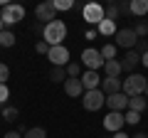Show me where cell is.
Listing matches in <instances>:
<instances>
[{"instance_id":"6da1fadb","label":"cell","mask_w":148,"mask_h":138,"mask_svg":"<svg viewBox=\"0 0 148 138\" xmlns=\"http://www.w3.org/2000/svg\"><path fill=\"white\" fill-rule=\"evenodd\" d=\"M42 37H45V42H47L49 47H57V44H62L64 37H67V25H64L62 20L49 22V25L42 27Z\"/></svg>"},{"instance_id":"7a4b0ae2","label":"cell","mask_w":148,"mask_h":138,"mask_svg":"<svg viewBox=\"0 0 148 138\" xmlns=\"http://www.w3.org/2000/svg\"><path fill=\"white\" fill-rule=\"evenodd\" d=\"M146 86H148V81L143 74H128V79H123V84H121V91L131 99V96H143Z\"/></svg>"},{"instance_id":"3957f363","label":"cell","mask_w":148,"mask_h":138,"mask_svg":"<svg viewBox=\"0 0 148 138\" xmlns=\"http://www.w3.org/2000/svg\"><path fill=\"white\" fill-rule=\"evenodd\" d=\"M104 104H106V94L101 89H91V91H84L82 94V106L86 111H99Z\"/></svg>"},{"instance_id":"277c9868","label":"cell","mask_w":148,"mask_h":138,"mask_svg":"<svg viewBox=\"0 0 148 138\" xmlns=\"http://www.w3.org/2000/svg\"><path fill=\"white\" fill-rule=\"evenodd\" d=\"M22 17H25V8L22 5H10V3H8V5L0 10V20H3L5 27L8 25H17Z\"/></svg>"},{"instance_id":"5b68a950","label":"cell","mask_w":148,"mask_h":138,"mask_svg":"<svg viewBox=\"0 0 148 138\" xmlns=\"http://www.w3.org/2000/svg\"><path fill=\"white\" fill-rule=\"evenodd\" d=\"M82 64H84L89 72H99L101 67H104V57H101L99 49L94 47H86L84 52H82Z\"/></svg>"},{"instance_id":"8992f818","label":"cell","mask_w":148,"mask_h":138,"mask_svg":"<svg viewBox=\"0 0 148 138\" xmlns=\"http://www.w3.org/2000/svg\"><path fill=\"white\" fill-rule=\"evenodd\" d=\"M35 15H37V20H42L45 25L54 22V20H57V10H54V0H45V3H40V5L35 8Z\"/></svg>"},{"instance_id":"52a82bcc","label":"cell","mask_w":148,"mask_h":138,"mask_svg":"<svg viewBox=\"0 0 148 138\" xmlns=\"http://www.w3.org/2000/svg\"><path fill=\"white\" fill-rule=\"evenodd\" d=\"M114 37H116V42H114L116 47H126V49H133V47H136V42H138L133 27H121Z\"/></svg>"},{"instance_id":"ba28073f","label":"cell","mask_w":148,"mask_h":138,"mask_svg":"<svg viewBox=\"0 0 148 138\" xmlns=\"http://www.w3.org/2000/svg\"><path fill=\"white\" fill-rule=\"evenodd\" d=\"M47 59L52 62V67H67L69 64V49L64 44H57V47H49Z\"/></svg>"},{"instance_id":"9c48e42d","label":"cell","mask_w":148,"mask_h":138,"mask_svg":"<svg viewBox=\"0 0 148 138\" xmlns=\"http://www.w3.org/2000/svg\"><path fill=\"white\" fill-rule=\"evenodd\" d=\"M82 15H84V22H89V25H99V22L104 20V5L89 3V5L82 8Z\"/></svg>"},{"instance_id":"30bf717a","label":"cell","mask_w":148,"mask_h":138,"mask_svg":"<svg viewBox=\"0 0 148 138\" xmlns=\"http://www.w3.org/2000/svg\"><path fill=\"white\" fill-rule=\"evenodd\" d=\"M106 106H109V111H119L123 113L128 109V96L123 94V91H119V94H111L106 96Z\"/></svg>"},{"instance_id":"8fae6325","label":"cell","mask_w":148,"mask_h":138,"mask_svg":"<svg viewBox=\"0 0 148 138\" xmlns=\"http://www.w3.org/2000/svg\"><path fill=\"white\" fill-rule=\"evenodd\" d=\"M123 123H126V121H123V113H119V111H109L104 116V128L111 131V133H119L123 128Z\"/></svg>"},{"instance_id":"7c38bea8","label":"cell","mask_w":148,"mask_h":138,"mask_svg":"<svg viewBox=\"0 0 148 138\" xmlns=\"http://www.w3.org/2000/svg\"><path fill=\"white\" fill-rule=\"evenodd\" d=\"M101 81H104V77L99 74V72H89L86 69L84 74H82V86H84V91H91V89H99Z\"/></svg>"},{"instance_id":"4fadbf2b","label":"cell","mask_w":148,"mask_h":138,"mask_svg":"<svg viewBox=\"0 0 148 138\" xmlns=\"http://www.w3.org/2000/svg\"><path fill=\"white\" fill-rule=\"evenodd\" d=\"M141 64V54L138 52H133V49H128V54L123 57V62H121V69L123 72H128V74H136V67Z\"/></svg>"},{"instance_id":"5bb4252c","label":"cell","mask_w":148,"mask_h":138,"mask_svg":"<svg viewBox=\"0 0 148 138\" xmlns=\"http://www.w3.org/2000/svg\"><path fill=\"white\" fill-rule=\"evenodd\" d=\"M121 84H123L121 79H114V77H104V81H101V91H104L106 96L119 94V91H121Z\"/></svg>"},{"instance_id":"9a60e30c","label":"cell","mask_w":148,"mask_h":138,"mask_svg":"<svg viewBox=\"0 0 148 138\" xmlns=\"http://www.w3.org/2000/svg\"><path fill=\"white\" fill-rule=\"evenodd\" d=\"M64 94H67V96H72V99L82 96V94H84L82 79H67V81H64Z\"/></svg>"},{"instance_id":"2e32d148","label":"cell","mask_w":148,"mask_h":138,"mask_svg":"<svg viewBox=\"0 0 148 138\" xmlns=\"http://www.w3.org/2000/svg\"><path fill=\"white\" fill-rule=\"evenodd\" d=\"M96 32H99L101 37H111V35L119 32V27H116V22H111V20H101L99 25H96Z\"/></svg>"},{"instance_id":"e0dca14e","label":"cell","mask_w":148,"mask_h":138,"mask_svg":"<svg viewBox=\"0 0 148 138\" xmlns=\"http://www.w3.org/2000/svg\"><path fill=\"white\" fill-rule=\"evenodd\" d=\"M104 72H106V77L119 79V74L123 72V69H121V62H119V59H109V62H104Z\"/></svg>"},{"instance_id":"ac0fdd59","label":"cell","mask_w":148,"mask_h":138,"mask_svg":"<svg viewBox=\"0 0 148 138\" xmlns=\"http://www.w3.org/2000/svg\"><path fill=\"white\" fill-rule=\"evenodd\" d=\"M146 106H148V99H146V96H131V99H128V109L136 111V113H143V111H146Z\"/></svg>"},{"instance_id":"d6986e66","label":"cell","mask_w":148,"mask_h":138,"mask_svg":"<svg viewBox=\"0 0 148 138\" xmlns=\"http://www.w3.org/2000/svg\"><path fill=\"white\" fill-rule=\"evenodd\" d=\"M131 15H146L148 12V0H131Z\"/></svg>"},{"instance_id":"ffe728a7","label":"cell","mask_w":148,"mask_h":138,"mask_svg":"<svg viewBox=\"0 0 148 138\" xmlns=\"http://www.w3.org/2000/svg\"><path fill=\"white\" fill-rule=\"evenodd\" d=\"M49 79H52L54 84H59V81L64 84V81L69 79V77H67V69H64V67H52V72H49Z\"/></svg>"},{"instance_id":"44dd1931","label":"cell","mask_w":148,"mask_h":138,"mask_svg":"<svg viewBox=\"0 0 148 138\" xmlns=\"http://www.w3.org/2000/svg\"><path fill=\"white\" fill-rule=\"evenodd\" d=\"M116 44H114V42H109V44H104V47H101L99 49V52H101V57H104V62H109V59H116Z\"/></svg>"},{"instance_id":"7402d4cb","label":"cell","mask_w":148,"mask_h":138,"mask_svg":"<svg viewBox=\"0 0 148 138\" xmlns=\"http://www.w3.org/2000/svg\"><path fill=\"white\" fill-rule=\"evenodd\" d=\"M119 15H121V12H119V5H114V3L104 8V20H111V22H116V20H119Z\"/></svg>"},{"instance_id":"603a6c76","label":"cell","mask_w":148,"mask_h":138,"mask_svg":"<svg viewBox=\"0 0 148 138\" xmlns=\"http://www.w3.org/2000/svg\"><path fill=\"white\" fill-rule=\"evenodd\" d=\"M0 47H15V35H12L10 30L0 32Z\"/></svg>"},{"instance_id":"cb8c5ba5","label":"cell","mask_w":148,"mask_h":138,"mask_svg":"<svg viewBox=\"0 0 148 138\" xmlns=\"http://www.w3.org/2000/svg\"><path fill=\"white\" fill-rule=\"evenodd\" d=\"M123 121L128 123V126H136V123H141V113L131 111V109H126V113H123Z\"/></svg>"},{"instance_id":"d4e9b609","label":"cell","mask_w":148,"mask_h":138,"mask_svg":"<svg viewBox=\"0 0 148 138\" xmlns=\"http://www.w3.org/2000/svg\"><path fill=\"white\" fill-rule=\"evenodd\" d=\"M22 138H47V131L40 128V126H35V128H27V133Z\"/></svg>"},{"instance_id":"484cf974","label":"cell","mask_w":148,"mask_h":138,"mask_svg":"<svg viewBox=\"0 0 148 138\" xmlns=\"http://www.w3.org/2000/svg\"><path fill=\"white\" fill-rule=\"evenodd\" d=\"M17 116H20V113H17V109H15V106H5V109H3V118H5V121L15 123V121H17Z\"/></svg>"},{"instance_id":"4316f807","label":"cell","mask_w":148,"mask_h":138,"mask_svg":"<svg viewBox=\"0 0 148 138\" xmlns=\"http://www.w3.org/2000/svg\"><path fill=\"white\" fill-rule=\"evenodd\" d=\"M64 69H67V77H69V79H79V72H82V67H79L77 62H69Z\"/></svg>"},{"instance_id":"83f0119b","label":"cell","mask_w":148,"mask_h":138,"mask_svg":"<svg viewBox=\"0 0 148 138\" xmlns=\"http://www.w3.org/2000/svg\"><path fill=\"white\" fill-rule=\"evenodd\" d=\"M72 8H74V3H72V0H54V10H57V12L72 10Z\"/></svg>"},{"instance_id":"f1b7e54d","label":"cell","mask_w":148,"mask_h":138,"mask_svg":"<svg viewBox=\"0 0 148 138\" xmlns=\"http://www.w3.org/2000/svg\"><path fill=\"white\" fill-rule=\"evenodd\" d=\"M8 79H10V67L5 62H0V84H8Z\"/></svg>"},{"instance_id":"f546056e","label":"cell","mask_w":148,"mask_h":138,"mask_svg":"<svg viewBox=\"0 0 148 138\" xmlns=\"http://www.w3.org/2000/svg\"><path fill=\"white\" fill-rule=\"evenodd\" d=\"M133 32H136V37H146L148 35V22H138V25L133 27Z\"/></svg>"},{"instance_id":"4dcf8cb0","label":"cell","mask_w":148,"mask_h":138,"mask_svg":"<svg viewBox=\"0 0 148 138\" xmlns=\"http://www.w3.org/2000/svg\"><path fill=\"white\" fill-rule=\"evenodd\" d=\"M35 52H37V54H45V57H47V52H49V44L45 42V40H40V42L35 44Z\"/></svg>"},{"instance_id":"1f68e13d","label":"cell","mask_w":148,"mask_h":138,"mask_svg":"<svg viewBox=\"0 0 148 138\" xmlns=\"http://www.w3.org/2000/svg\"><path fill=\"white\" fill-rule=\"evenodd\" d=\"M133 52L146 54V52H148V42H146V40H138V42H136V47H133Z\"/></svg>"},{"instance_id":"d6a6232c","label":"cell","mask_w":148,"mask_h":138,"mask_svg":"<svg viewBox=\"0 0 148 138\" xmlns=\"http://www.w3.org/2000/svg\"><path fill=\"white\" fill-rule=\"evenodd\" d=\"M8 99H10V89H8V84H0V104H5Z\"/></svg>"},{"instance_id":"836d02e7","label":"cell","mask_w":148,"mask_h":138,"mask_svg":"<svg viewBox=\"0 0 148 138\" xmlns=\"http://www.w3.org/2000/svg\"><path fill=\"white\" fill-rule=\"evenodd\" d=\"M119 12H123V15H131V5H128V3H119Z\"/></svg>"},{"instance_id":"e575fe53","label":"cell","mask_w":148,"mask_h":138,"mask_svg":"<svg viewBox=\"0 0 148 138\" xmlns=\"http://www.w3.org/2000/svg\"><path fill=\"white\" fill-rule=\"evenodd\" d=\"M3 138H22V133H17V131H8Z\"/></svg>"},{"instance_id":"d590c367","label":"cell","mask_w":148,"mask_h":138,"mask_svg":"<svg viewBox=\"0 0 148 138\" xmlns=\"http://www.w3.org/2000/svg\"><path fill=\"white\" fill-rule=\"evenodd\" d=\"M17 133H22V136L27 133V126H25V123H20V126H17Z\"/></svg>"},{"instance_id":"8d00e7d4","label":"cell","mask_w":148,"mask_h":138,"mask_svg":"<svg viewBox=\"0 0 148 138\" xmlns=\"http://www.w3.org/2000/svg\"><path fill=\"white\" fill-rule=\"evenodd\" d=\"M141 64H143V67H148V52L141 54Z\"/></svg>"},{"instance_id":"74e56055","label":"cell","mask_w":148,"mask_h":138,"mask_svg":"<svg viewBox=\"0 0 148 138\" xmlns=\"http://www.w3.org/2000/svg\"><path fill=\"white\" fill-rule=\"evenodd\" d=\"M114 138H131V136H126L123 131H119V133H114Z\"/></svg>"},{"instance_id":"f35d334b","label":"cell","mask_w":148,"mask_h":138,"mask_svg":"<svg viewBox=\"0 0 148 138\" xmlns=\"http://www.w3.org/2000/svg\"><path fill=\"white\" fill-rule=\"evenodd\" d=\"M133 138H148V136H146V133H136V136H133Z\"/></svg>"},{"instance_id":"ab89813d","label":"cell","mask_w":148,"mask_h":138,"mask_svg":"<svg viewBox=\"0 0 148 138\" xmlns=\"http://www.w3.org/2000/svg\"><path fill=\"white\" fill-rule=\"evenodd\" d=\"M3 30H5V25H3V20H0V32H3Z\"/></svg>"},{"instance_id":"60d3db41","label":"cell","mask_w":148,"mask_h":138,"mask_svg":"<svg viewBox=\"0 0 148 138\" xmlns=\"http://www.w3.org/2000/svg\"><path fill=\"white\" fill-rule=\"evenodd\" d=\"M143 96H146V99H148V86H146V94H143Z\"/></svg>"},{"instance_id":"b9f144b4","label":"cell","mask_w":148,"mask_h":138,"mask_svg":"<svg viewBox=\"0 0 148 138\" xmlns=\"http://www.w3.org/2000/svg\"><path fill=\"white\" fill-rule=\"evenodd\" d=\"M0 116H3V104H0Z\"/></svg>"},{"instance_id":"7bdbcfd3","label":"cell","mask_w":148,"mask_h":138,"mask_svg":"<svg viewBox=\"0 0 148 138\" xmlns=\"http://www.w3.org/2000/svg\"><path fill=\"white\" fill-rule=\"evenodd\" d=\"M146 81H148V77H146Z\"/></svg>"}]
</instances>
